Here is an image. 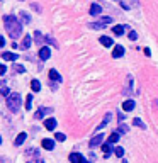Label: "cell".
Listing matches in <instances>:
<instances>
[{"mask_svg":"<svg viewBox=\"0 0 158 163\" xmlns=\"http://www.w3.org/2000/svg\"><path fill=\"white\" fill-rule=\"evenodd\" d=\"M100 22H102L104 26H107V24H110V22H112V17H102V19H100Z\"/></svg>","mask_w":158,"mask_h":163,"instance_id":"obj_31","label":"cell"},{"mask_svg":"<svg viewBox=\"0 0 158 163\" xmlns=\"http://www.w3.org/2000/svg\"><path fill=\"white\" fill-rule=\"evenodd\" d=\"M134 105H136V104H134V100H126L123 104V109L126 110V112H129V110H133V109H134Z\"/></svg>","mask_w":158,"mask_h":163,"instance_id":"obj_15","label":"cell"},{"mask_svg":"<svg viewBox=\"0 0 158 163\" xmlns=\"http://www.w3.org/2000/svg\"><path fill=\"white\" fill-rule=\"evenodd\" d=\"M0 46H2V48L5 46V39H4V38H0Z\"/></svg>","mask_w":158,"mask_h":163,"instance_id":"obj_37","label":"cell"},{"mask_svg":"<svg viewBox=\"0 0 158 163\" xmlns=\"http://www.w3.org/2000/svg\"><path fill=\"white\" fill-rule=\"evenodd\" d=\"M56 124H58V122H56V119H55V117H48V119L44 121V128L48 129V131H55Z\"/></svg>","mask_w":158,"mask_h":163,"instance_id":"obj_5","label":"cell"},{"mask_svg":"<svg viewBox=\"0 0 158 163\" xmlns=\"http://www.w3.org/2000/svg\"><path fill=\"white\" fill-rule=\"evenodd\" d=\"M126 27H128V26H121V24H117V26L112 27V32L116 34V36H123L124 31H126Z\"/></svg>","mask_w":158,"mask_h":163,"instance_id":"obj_10","label":"cell"},{"mask_svg":"<svg viewBox=\"0 0 158 163\" xmlns=\"http://www.w3.org/2000/svg\"><path fill=\"white\" fill-rule=\"evenodd\" d=\"M49 78H51V80H56V82H61V76H60V73L56 71L55 68L49 70Z\"/></svg>","mask_w":158,"mask_h":163,"instance_id":"obj_18","label":"cell"},{"mask_svg":"<svg viewBox=\"0 0 158 163\" xmlns=\"http://www.w3.org/2000/svg\"><path fill=\"white\" fill-rule=\"evenodd\" d=\"M32 44V39H31V36H24V39H22V48L24 49H29Z\"/></svg>","mask_w":158,"mask_h":163,"instance_id":"obj_16","label":"cell"},{"mask_svg":"<svg viewBox=\"0 0 158 163\" xmlns=\"http://www.w3.org/2000/svg\"><path fill=\"white\" fill-rule=\"evenodd\" d=\"M31 105H32V95H27V99H26V109H31Z\"/></svg>","mask_w":158,"mask_h":163,"instance_id":"obj_28","label":"cell"},{"mask_svg":"<svg viewBox=\"0 0 158 163\" xmlns=\"http://www.w3.org/2000/svg\"><path fill=\"white\" fill-rule=\"evenodd\" d=\"M5 71H7V66H4V65H2V66H0V75H4Z\"/></svg>","mask_w":158,"mask_h":163,"instance_id":"obj_36","label":"cell"},{"mask_svg":"<svg viewBox=\"0 0 158 163\" xmlns=\"http://www.w3.org/2000/svg\"><path fill=\"white\" fill-rule=\"evenodd\" d=\"M38 163H44V162H43V160H38Z\"/></svg>","mask_w":158,"mask_h":163,"instance_id":"obj_39","label":"cell"},{"mask_svg":"<svg viewBox=\"0 0 158 163\" xmlns=\"http://www.w3.org/2000/svg\"><path fill=\"white\" fill-rule=\"evenodd\" d=\"M2 58H4V60H9V61H15L17 60V54L9 53V51H4V53H2Z\"/></svg>","mask_w":158,"mask_h":163,"instance_id":"obj_13","label":"cell"},{"mask_svg":"<svg viewBox=\"0 0 158 163\" xmlns=\"http://www.w3.org/2000/svg\"><path fill=\"white\" fill-rule=\"evenodd\" d=\"M31 90L32 92H39L41 90V83H39V80H31Z\"/></svg>","mask_w":158,"mask_h":163,"instance_id":"obj_17","label":"cell"},{"mask_svg":"<svg viewBox=\"0 0 158 163\" xmlns=\"http://www.w3.org/2000/svg\"><path fill=\"white\" fill-rule=\"evenodd\" d=\"M14 70L17 73H24V71H26V68L22 66V65H14Z\"/></svg>","mask_w":158,"mask_h":163,"instance_id":"obj_29","label":"cell"},{"mask_svg":"<svg viewBox=\"0 0 158 163\" xmlns=\"http://www.w3.org/2000/svg\"><path fill=\"white\" fill-rule=\"evenodd\" d=\"M109 119H110V114H105V117H104V121L100 122V126H99V128H97V129H102L104 126H105V124L109 122Z\"/></svg>","mask_w":158,"mask_h":163,"instance_id":"obj_26","label":"cell"},{"mask_svg":"<svg viewBox=\"0 0 158 163\" xmlns=\"http://www.w3.org/2000/svg\"><path fill=\"white\" fill-rule=\"evenodd\" d=\"M26 138H27V134H26V133H21V134L15 138V146H21L22 143L26 141Z\"/></svg>","mask_w":158,"mask_h":163,"instance_id":"obj_19","label":"cell"},{"mask_svg":"<svg viewBox=\"0 0 158 163\" xmlns=\"http://www.w3.org/2000/svg\"><path fill=\"white\" fill-rule=\"evenodd\" d=\"M82 163H89V162H87V160H85V158H83V162Z\"/></svg>","mask_w":158,"mask_h":163,"instance_id":"obj_38","label":"cell"},{"mask_svg":"<svg viewBox=\"0 0 158 163\" xmlns=\"http://www.w3.org/2000/svg\"><path fill=\"white\" fill-rule=\"evenodd\" d=\"M110 144H112V143H105V144H102V149H104V155H105V156H109L110 153L116 149V148H112Z\"/></svg>","mask_w":158,"mask_h":163,"instance_id":"obj_14","label":"cell"},{"mask_svg":"<svg viewBox=\"0 0 158 163\" xmlns=\"http://www.w3.org/2000/svg\"><path fill=\"white\" fill-rule=\"evenodd\" d=\"M0 92H2V95H5V97H9V95H10V92H9V88H7V85H5V83H2Z\"/></svg>","mask_w":158,"mask_h":163,"instance_id":"obj_24","label":"cell"},{"mask_svg":"<svg viewBox=\"0 0 158 163\" xmlns=\"http://www.w3.org/2000/svg\"><path fill=\"white\" fill-rule=\"evenodd\" d=\"M119 133H128V126L121 124V126H119Z\"/></svg>","mask_w":158,"mask_h":163,"instance_id":"obj_33","label":"cell"},{"mask_svg":"<svg viewBox=\"0 0 158 163\" xmlns=\"http://www.w3.org/2000/svg\"><path fill=\"white\" fill-rule=\"evenodd\" d=\"M114 153H116V156H119V158H123V156H124V148H121V146H117V148L114 149Z\"/></svg>","mask_w":158,"mask_h":163,"instance_id":"obj_25","label":"cell"},{"mask_svg":"<svg viewBox=\"0 0 158 163\" xmlns=\"http://www.w3.org/2000/svg\"><path fill=\"white\" fill-rule=\"evenodd\" d=\"M100 14H102V7L99 5V4H92V5H90V15L97 17V15H100Z\"/></svg>","mask_w":158,"mask_h":163,"instance_id":"obj_7","label":"cell"},{"mask_svg":"<svg viewBox=\"0 0 158 163\" xmlns=\"http://www.w3.org/2000/svg\"><path fill=\"white\" fill-rule=\"evenodd\" d=\"M41 146L44 149H49V151H51V149H55V141L49 139V138H44V139L41 141Z\"/></svg>","mask_w":158,"mask_h":163,"instance_id":"obj_6","label":"cell"},{"mask_svg":"<svg viewBox=\"0 0 158 163\" xmlns=\"http://www.w3.org/2000/svg\"><path fill=\"white\" fill-rule=\"evenodd\" d=\"M100 44H102V46H105V48H110V46H114V41L110 39V38H107V36H102V38H100Z\"/></svg>","mask_w":158,"mask_h":163,"instance_id":"obj_9","label":"cell"},{"mask_svg":"<svg viewBox=\"0 0 158 163\" xmlns=\"http://www.w3.org/2000/svg\"><path fill=\"white\" fill-rule=\"evenodd\" d=\"M4 26H5V31L12 39H17L22 34V24L14 15H4Z\"/></svg>","mask_w":158,"mask_h":163,"instance_id":"obj_1","label":"cell"},{"mask_svg":"<svg viewBox=\"0 0 158 163\" xmlns=\"http://www.w3.org/2000/svg\"><path fill=\"white\" fill-rule=\"evenodd\" d=\"M123 54H124V48L121 44H116L114 49H112V58H121Z\"/></svg>","mask_w":158,"mask_h":163,"instance_id":"obj_8","label":"cell"},{"mask_svg":"<svg viewBox=\"0 0 158 163\" xmlns=\"http://www.w3.org/2000/svg\"><path fill=\"white\" fill-rule=\"evenodd\" d=\"M119 141V131H114L109 134V143H117Z\"/></svg>","mask_w":158,"mask_h":163,"instance_id":"obj_21","label":"cell"},{"mask_svg":"<svg viewBox=\"0 0 158 163\" xmlns=\"http://www.w3.org/2000/svg\"><path fill=\"white\" fill-rule=\"evenodd\" d=\"M7 107L12 110V112H17L19 107H21V95L12 92V94L7 97Z\"/></svg>","mask_w":158,"mask_h":163,"instance_id":"obj_2","label":"cell"},{"mask_svg":"<svg viewBox=\"0 0 158 163\" xmlns=\"http://www.w3.org/2000/svg\"><path fill=\"white\" fill-rule=\"evenodd\" d=\"M31 7H32L34 10H38V12H41V7L38 5V4H31Z\"/></svg>","mask_w":158,"mask_h":163,"instance_id":"obj_35","label":"cell"},{"mask_svg":"<svg viewBox=\"0 0 158 163\" xmlns=\"http://www.w3.org/2000/svg\"><path fill=\"white\" fill-rule=\"evenodd\" d=\"M89 27H92V29H104V24L102 22H100V20H99V22H94V24H89Z\"/></svg>","mask_w":158,"mask_h":163,"instance_id":"obj_23","label":"cell"},{"mask_svg":"<svg viewBox=\"0 0 158 163\" xmlns=\"http://www.w3.org/2000/svg\"><path fill=\"white\" fill-rule=\"evenodd\" d=\"M102 141H104V134H97L90 139L89 144H90V148H95V146H99V144H102Z\"/></svg>","mask_w":158,"mask_h":163,"instance_id":"obj_4","label":"cell"},{"mask_svg":"<svg viewBox=\"0 0 158 163\" xmlns=\"http://www.w3.org/2000/svg\"><path fill=\"white\" fill-rule=\"evenodd\" d=\"M133 122H134V126H139L141 129H144V128H146V126H144V122L141 121V119H134Z\"/></svg>","mask_w":158,"mask_h":163,"instance_id":"obj_30","label":"cell"},{"mask_svg":"<svg viewBox=\"0 0 158 163\" xmlns=\"http://www.w3.org/2000/svg\"><path fill=\"white\" fill-rule=\"evenodd\" d=\"M46 41H48L49 44H55V46H56V41L53 39V38H51V36H48V38H46Z\"/></svg>","mask_w":158,"mask_h":163,"instance_id":"obj_34","label":"cell"},{"mask_svg":"<svg viewBox=\"0 0 158 163\" xmlns=\"http://www.w3.org/2000/svg\"><path fill=\"white\" fill-rule=\"evenodd\" d=\"M21 2H24V0H21Z\"/></svg>","mask_w":158,"mask_h":163,"instance_id":"obj_41","label":"cell"},{"mask_svg":"<svg viewBox=\"0 0 158 163\" xmlns=\"http://www.w3.org/2000/svg\"><path fill=\"white\" fill-rule=\"evenodd\" d=\"M51 110H53V109H48V107H44V109H39V110L36 112V117H38V119H39V117H44V115L48 114V112H51Z\"/></svg>","mask_w":158,"mask_h":163,"instance_id":"obj_20","label":"cell"},{"mask_svg":"<svg viewBox=\"0 0 158 163\" xmlns=\"http://www.w3.org/2000/svg\"><path fill=\"white\" fill-rule=\"evenodd\" d=\"M129 39H131V41H136V39H138L136 31H131V32H129Z\"/></svg>","mask_w":158,"mask_h":163,"instance_id":"obj_32","label":"cell"},{"mask_svg":"<svg viewBox=\"0 0 158 163\" xmlns=\"http://www.w3.org/2000/svg\"><path fill=\"white\" fill-rule=\"evenodd\" d=\"M70 162L71 163H82L83 156L80 155V153H71V155H70Z\"/></svg>","mask_w":158,"mask_h":163,"instance_id":"obj_11","label":"cell"},{"mask_svg":"<svg viewBox=\"0 0 158 163\" xmlns=\"http://www.w3.org/2000/svg\"><path fill=\"white\" fill-rule=\"evenodd\" d=\"M34 39H36V41H34L36 44H39V48H43L41 44L44 43V39H46V38H44V36H43V34L39 32V31H36V32H34Z\"/></svg>","mask_w":158,"mask_h":163,"instance_id":"obj_12","label":"cell"},{"mask_svg":"<svg viewBox=\"0 0 158 163\" xmlns=\"http://www.w3.org/2000/svg\"><path fill=\"white\" fill-rule=\"evenodd\" d=\"M21 19H22L24 24H29V22H31V15H29L27 12H21Z\"/></svg>","mask_w":158,"mask_h":163,"instance_id":"obj_22","label":"cell"},{"mask_svg":"<svg viewBox=\"0 0 158 163\" xmlns=\"http://www.w3.org/2000/svg\"><path fill=\"white\" fill-rule=\"evenodd\" d=\"M38 56H39V60H43V61L49 60V56H51V49H49V48H46V46L39 48V53H38Z\"/></svg>","mask_w":158,"mask_h":163,"instance_id":"obj_3","label":"cell"},{"mask_svg":"<svg viewBox=\"0 0 158 163\" xmlns=\"http://www.w3.org/2000/svg\"><path fill=\"white\" fill-rule=\"evenodd\" d=\"M55 139H56V141H65V139H66V136L63 134V133H56V134H55Z\"/></svg>","mask_w":158,"mask_h":163,"instance_id":"obj_27","label":"cell"},{"mask_svg":"<svg viewBox=\"0 0 158 163\" xmlns=\"http://www.w3.org/2000/svg\"><path fill=\"white\" fill-rule=\"evenodd\" d=\"M157 105H158V100H157Z\"/></svg>","mask_w":158,"mask_h":163,"instance_id":"obj_40","label":"cell"}]
</instances>
